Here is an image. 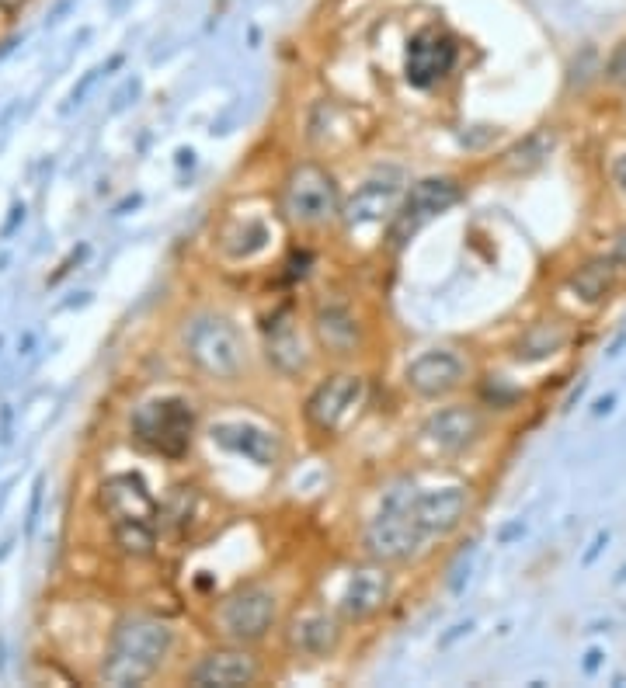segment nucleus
I'll return each mask as SVG.
<instances>
[{"mask_svg": "<svg viewBox=\"0 0 626 688\" xmlns=\"http://www.w3.org/2000/svg\"><path fill=\"white\" fill-rule=\"evenodd\" d=\"M188 682L199 688H240V685H254L258 682V661L254 654L237 647H223L206 654L199 664L192 668Z\"/></svg>", "mask_w": 626, "mask_h": 688, "instance_id": "obj_13", "label": "nucleus"}, {"mask_svg": "<svg viewBox=\"0 0 626 688\" xmlns=\"http://www.w3.org/2000/svg\"><path fill=\"white\" fill-rule=\"evenodd\" d=\"M456 39L446 32V28H421L411 42H407V53H404V77L411 87L418 91H428L435 87L439 80H446V73L456 67Z\"/></svg>", "mask_w": 626, "mask_h": 688, "instance_id": "obj_10", "label": "nucleus"}, {"mask_svg": "<svg viewBox=\"0 0 626 688\" xmlns=\"http://www.w3.org/2000/svg\"><path fill=\"white\" fill-rule=\"evenodd\" d=\"M470 626H473V622H460V626H453V633H449V636H442V647H449V643H453L456 640V636H463V633H470Z\"/></svg>", "mask_w": 626, "mask_h": 688, "instance_id": "obj_36", "label": "nucleus"}, {"mask_svg": "<svg viewBox=\"0 0 626 688\" xmlns=\"http://www.w3.org/2000/svg\"><path fill=\"white\" fill-rule=\"evenodd\" d=\"M39 504H42V477L35 480V494H32V508H28V532L35 529V518H39Z\"/></svg>", "mask_w": 626, "mask_h": 688, "instance_id": "obj_31", "label": "nucleus"}, {"mask_svg": "<svg viewBox=\"0 0 626 688\" xmlns=\"http://www.w3.org/2000/svg\"><path fill=\"white\" fill-rule=\"evenodd\" d=\"M192 431H195V411L181 397L150 400V404H143L133 414L136 442L147 452H157V456H167V459L185 456L188 445H192Z\"/></svg>", "mask_w": 626, "mask_h": 688, "instance_id": "obj_6", "label": "nucleus"}, {"mask_svg": "<svg viewBox=\"0 0 626 688\" xmlns=\"http://www.w3.org/2000/svg\"><path fill=\"white\" fill-rule=\"evenodd\" d=\"M484 397L494 400V407H512L515 400H519V390H515V386H505L501 376H491V383L484 386Z\"/></svg>", "mask_w": 626, "mask_h": 688, "instance_id": "obj_27", "label": "nucleus"}, {"mask_svg": "<svg viewBox=\"0 0 626 688\" xmlns=\"http://www.w3.org/2000/svg\"><path fill=\"white\" fill-rule=\"evenodd\" d=\"M185 355L206 376L234 379L244 369V338H240L237 324H230L227 317L202 313V317L188 320L185 327Z\"/></svg>", "mask_w": 626, "mask_h": 688, "instance_id": "obj_4", "label": "nucleus"}, {"mask_svg": "<svg viewBox=\"0 0 626 688\" xmlns=\"http://www.w3.org/2000/svg\"><path fill=\"white\" fill-rule=\"evenodd\" d=\"M599 664H602V650H588V657H585V671L588 675H595V671H599Z\"/></svg>", "mask_w": 626, "mask_h": 688, "instance_id": "obj_35", "label": "nucleus"}, {"mask_svg": "<svg viewBox=\"0 0 626 688\" xmlns=\"http://www.w3.org/2000/svg\"><path fill=\"white\" fill-rule=\"evenodd\" d=\"M522 532H526V525H522V518H519V522L505 525V529L498 532V543H501V546H508V543H512L515 536H522Z\"/></svg>", "mask_w": 626, "mask_h": 688, "instance_id": "obj_33", "label": "nucleus"}, {"mask_svg": "<svg viewBox=\"0 0 626 688\" xmlns=\"http://www.w3.org/2000/svg\"><path fill=\"white\" fill-rule=\"evenodd\" d=\"M480 431H484V421L473 407H446L428 417L421 438L439 452H463L477 442Z\"/></svg>", "mask_w": 626, "mask_h": 688, "instance_id": "obj_16", "label": "nucleus"}, {"mask_svg": "<svg viewBox=\"0 0 626 688\" xmlns=\"http://www.w3.org/2000/svg\"><path fill=\"white\" fill-rule=\"evenodd\" d=\"M467 376V365L460 355L453 351H425L407 365V386H411L418 397H446Z\"/></svg>", "mask_w": 626, "mask_h": 688, "instance_id": "obj_14", "label": "nucleus"}, {"mask_svg": "<svg viewBox=\"0 0 626 688\" xmlns=\"http://www.w3.org/2000/svg\"><path fill=\"white\" fill-rule=\"evenodd\" d=\"M77 4V0H63V4L60 7H56V11L53 14H49V25H56V21H60L63 18V14H67L70 11V7H74Z\"/></svg>", "mask_w": 626, "mask_h": 688, "instance_id": "obj_38", "label": "nucleus"}, {"mask_svg": "<svg viewBox=\"0 0 626 688\" xmlns=\"http://www.w3.org/2000/svg\"><path fill=\"white\" fill-rule=\"evenodd\" d=\"M366 400V379L355 372H338V376L324 379L317 390L307 397V424L320 435H334L348 424V417L362 407Z\"/></svg>", "mask_w": 626, "mask_h": 688, "instance_id": "obj_9", "label": "nucleus"}, {"mask_svg": "<svg viewBox=\"0 0 626 688\" xmlns=\"http://www.w3.org/2000/svg\"><path fill=\"white\" fill-rule=\"evenodd\" d=\"M18 4V0H0V7H14Z\"/></svg>", "mask_w": 626, "mask_h": 688, "instance_id": "obj_40", "label": "nucleus"}, {"mask_svg": "<svg viewBox=\"0 0 626 688\" xmlns=\"http://www.w3.org/2000/svg\"><path fill=\"white\" fill-rule=\"evenodd\" d=\"M265 351H268V362H272L279 372H286V376L303 372V365H307V351H303V341H300V334H296L289 313L275 317L272 327L265 331Z\"/></svg>", "mask_w": 626, "mask_h": 688, "instance_id": "obj_21", "label": "nucleus"}, {"mask_svg": "<svg viewBox=\"0 0 626 688\" xmlns=\"http://www.w3.org/2000/svg\"><path fill=\"white\" fill-rule=\"evenodd\" d=\"M282 216L293 226H324L341 216L338 181L320 164H300L282 185Z\"/></svg>", "mask_w": 626, "mask_h": 688, "instance_id": "obj_5", "label": "nucleus"}, {"mask_svg": "<svg viewBox=\"0 0 626 688\" xmlns=\"http://www.w3.org/2000/svg\"><path fill=\"white\" fill-rule=\"evenodd\" d=\"M11 212H14V216H11V223L4 226V237H11V233H14V226H18V219H25V206H14Z\"/></svg>", "mask_w": 626, "mask_h": 688, "instance_id": "obj_37", "label": "nucleus"}, {"mask_svg": "<svg viewBox=\"0 0 626 688\" xmlns=\"http://www.w3.org/2000/svg\"><path fill=\"white\" fill-rule=\"evenodd\" d=\"M275 595L261 584H247V588L234 591L230 598H223V605L216 609V626L227 640L234 643H254L275 626Z\"/></svg>", "mask_w": 626, "mask_h": 688, "instance_id": "obj_8", "label": "nucleus"}, {"mask_svg": "<svg viewBox=\"0 0 626 688\" xmlns=\"http://www.w3.org/2000/svg\"><path fill=\"white\" fill-rule=\"evenodd\" d=\"M616 282H620V265H616L609 254H602V258H592L581 268H574L571 278H567V289H571L581 303L595 306V303H602V299H609Z\"/></svg>", "mask_w": 626, "mask_h": 688, "instance_id": "obj_19", "label": "nucleus"}, {"mask_svg": "<svg viewBox=\"0 0 626 688\" xmlns=\"http://www.w3.org/2000/svg\"><path fill=\"white\" fill-rule=\"evenodd\" d=\"M567 341H571L567 324H560V320H540V324H533L515 341V358L519 362H543V358L557 355Z\"/></svg>", "mask_w": 626, "mask_h": 688, "instance_id": "obj_22", "label": "nucleus"}, {"mask_svg": "<svg viewBox=\"0 0 626 688\" xmlns=\"http://www.w3.org/2000/svg\"><path fill=\"white\" fill-rule=\"evenodd\" d=\"M613 404H616V397L609 393V397H602L599 404H595V414H609V411H613Z\"/></svg>", "mask_w": 626, "mask_h": 688, "instance_id": "obj_39", "label": "nucleus"}, {"mask_svg": "<svg viewBox=\"0 0 626 688\" xmlns=\"http://www.w3.org/2000/svg\"><path fill=\"white\" fill-rule=\"evenodd\" d=\"M418 494L414 483H393L383 504L366 525V553L380 563H404L421 550L428 532L418 522Z\"/></svg>", "mask_w": 626, "mask_h": 688, "instance_id": "obj_2", "label": "nucleus"}, {"mask_svg": "<svg viewBox=\"0 0 626 688\" xmlns=\"http://www.w3.org/2000/svg\"><path fill=\"white\" fill-rule=\"evenodd\" d=\"M265 244H268V230H265V223H258V219H244L237 230L223 233V251H227L230 258H251V254H258Z\"/></svg>", "mask_w": 626, "mask_h": 688, "instance_id": "obj_24", "label": "nucleus"}, {"mask_svg": "<svg viewBox=\"0 0 626 688\" xmlns=\"http://www.w3.org/2000/svg\"><path fill=\"white\" fill-rule=\"evenodd\" d=\"M400 181H404V174L400 171H387L383 178H369L366 185L348 199V206L341 209V219H345L348 230L376 226V223H383L390 212H397Z\"/></svg>", "mask_w": 626, "mask_h": 688, "instance_id": "obj_12", "label": "nucleus"}, {"mask_svg": "<svg viewBox=\"0 0 626 688\" xmlns=\"http://www.w3.org/2000/svg\"><path fill=\"white\" fill-rule=\"evenodd\" d=\"M456 202H460V185L453 178H421L418 185H411V192L404 195V202L393 212V223H390L393 247H404L421 226L439 219Z\"/></svg>", "mask_w": 626, "mask_h": 688, "instance_id": "obj_7", "label": "nucleus"}, {"mask_svg": "<svg viewBox=\"0 0 626 688\" xmlns=\"http://www.w3.org/2000/svg\"><path fill=\"white\" fill-rule=\"evenodd\" d=\"M140 94V80H133V84H126L122 87L119 94H115V105H112V112H122V108L129 105V98H136Z\"/></svg>", "mask_w": 626, "mask_h": 688, "instance_id": "obj_30", "label": "nucleus"}, {"mask_svg": "<svg viewBox=\"0 0 626 688\" xmlns=\"http://www.w3.org/2000/svg\"><path fill=\"white\" fill-rule=\"evenodd\" d=\"M606 543H609V532H599V536H595V543H592V550L585 553V560H581V563H585V567H592L595 556L602 553V546H606Z\"/></svg>", "mask_w": 626, "mask_h": 688, "instance_id": "obj_34", "label": "nucleus"}, {"mask_svg": "<svg viewBox=\"0 0 626 688\" xmlns=\"http://www.w3.org/2000/svg\"><path fill=\"white\" fill-rule=\"evenodd\" d=\"M289 650L303 657H327L338 650L341 643V626L334 616H324V612H303V616L293 619L286 633Z\"/></svg>", "mask_w": 626, "mask_h": 688, "instance_id": "obj_18", "label": "nucleus"}, {"mask_svg": "<svg viewBox=\"0 0 626 688\" xmlns=\"http://www.w3.org/2000/svg\"><path fill=\"white\" fill-rule=\"evenodd\" d=\"M122 63H126V56H112V60L108 63H101V67H94V70H87L84 77H80V84L74 87V91H70V98H67V105H63V112H70V108H77V105H84V98L87 94H91V87L98 84L101 80V73H108V70H119Z\"/></svg>", "mask_w": 626, "mask_h": 688, "instance_id": "obj_25", "label": "nucleus"}, {"mask_svg": "<svg viewBox=\"0 0 626 688\" xmlns=\"http://www.w3.org/2000/svg\"><path fill=\"white\" fill-rule=\"evenodd\" d=\"M101 508L112 518L115 539L126 553H150L157 543L160 504L147 490V483L133 473H122L101 483Z\"/></svg>", "mask_w": 626, "mask_h": 688, "instance_id": "obj_3", "label": "nucleus"}, {"mask_svg": "<svg viewBox=\"0 0 626 688\" xmlns=\"http://www.w3.org/2000/svg\"><path fill=\"white\" fill-rule=\"evenodd\" d=\"M171 626L154 616H126L115 626L112 643L105 650V664H101V682L126 688L143 685L150 675L164 664L171 654Z\"/></svg>", "mask_w": 626, "mask_h": 688, "instance_id": "obj_1", "label": "nucleus"}, {"mask_svg": "<svg viewBox=\"0 0 626 688\" xmlns=\"http://www.w3.org/2000/svg\"><path fill=\"white\" fill-rule=\"evenodd\" d=\"M553 146H557V136H553L550 129H540V133L526 136L512 153H508V164H512L515 171H533V167L547 164Z\"/></svg>", "mask_w": 626, "mask_h": 688, "instance_id": "obj_23", "label": "nucleus"}, {"mask_svg": "<svg viewBox=\"0 0 626 688\" xmlns=\"http://www.w3.org/2000/svg\"><path fill=\"white\" fill-rule=\"evenodd\" d=\"M613 181L620 185V192L626 195V153H616V160H613Z\"/></svg>", "mask_w": 626, "mask_h": 688, "instance_id": "obj_32", "label": "nucleus"}, {"mask_svg": "<svg viewBox=\"0 0 626 688\" xmlns=\"http://www.w3.org/2000/svg\"><path fill=\"white\" fill-rule=\"evenodd\" d=\"M313 334H317L320 348H327L331 355H355L359 348V324L345 306H324L313 317Z\"/></svg>", "mask_w": 626, "mask_h": 688, "instance_id": "obj_20", "label": "nucleus"}, {"mask_svg": "<svg viewBox=\"0 0 626 688\" xmlns=\"http://www.w3.org/2000/svg\"><path fill=\"white\" fill-rule=\"evenodd\" d=\"M209 438H213L220 449L234 452V456H244L247 463L261 466V470H275L282 459V445L275 438V431L261 428V424L251 421H220L209 428Z\"/></svg>", "mask_w": 626, "mask_h": 688, "instance_id": "obj_11", "label": "nucleus"}, {"mask_svg": "<svg viewBox=\"0 0 626 688\" xmlns=\"http://www.w3.org/2000/svg\"><path fill=\"white\" fill-rule=\"evenodd\" d=\"M470 560H473V550L460 553V563L453 567V577H449V591H453V595H460V591H463V581L470 577Z\"/></svg>", "mask_w": 626, "mask_h": 688, "instance_id": "obj_28", "label": "nucleus"}, {"mask_svg": "<svg viewBox=\"0 0 626 688\" xmlns=\"http://www.w3.org/2000/svg\"><path fill=\"white\" fill-rule=\"evenodd\" d=\"M390 598V574L383 567H359L348 574L345 591L338 598V612L348 622H362L387 605Z\"/></svg>", "mask_w": 626, "mask_h": 688, "instance_id": "obj_15", "label": "nucleus"}, {"mask_svg": "<svg viewBox=\"0 0 626 688\" xmlns=\"http://www.w3.org/2000/svg\"><path fill=\"white\" fill-rule=\"evenodd\" d=\"M606 254L620 265V272H626V226L623 230H616V237H613V244H609Z\"/></svg>", "mask_w": 626, "mask_h": 688, "instance_id": "obj_29", "label": "nucleus"}, {"mask_svg": "<svg viewBox=\"0 0 626 688\" xmlns=\"http://www.w3.org/2000/svg\"><path fill=\"white\" fill-rule=\"evenodd\" d=\"M602 73H606V80L613 87H626V39L613 49V53H609V60H606V67H602Z\"/></svg>", "mask_w": 626, "mask_h": 688, "instance_id": "obj_26", "label": "nucleus"}, {"mask_svg": "<svg viewBox=\"0 0 626 688\" xmlns=\"http://www.w3.org/2000/svg\"><path fill=\"white\" fill-rule=\"evenodd\" d=\"M467 508H470V487H460V483L418 494V522L428 536H446V532H453L456 525L463 522Z\"/></svg>", "mask_w": 626, "mask_h": 688, "instance_id": "obj_17", "label": "nucleus"}]
</instances>
